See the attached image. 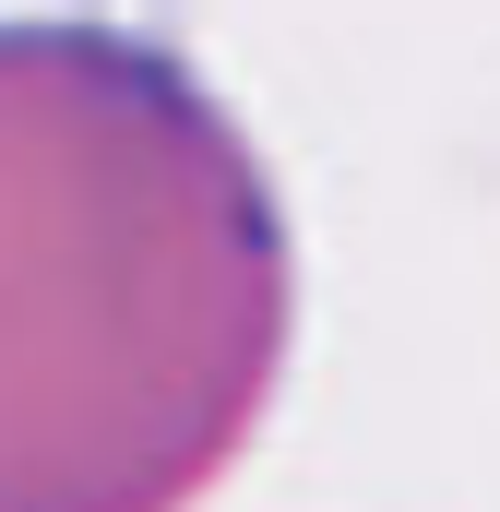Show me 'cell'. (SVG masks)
<instances>
[{"instance_id":"6da1fadb","label":"cell","mask_w":500,"mask_h":512,"mask_svg":"<svg viewBox=\"0 0 500 512\" xmlns=\"http://www.w3.org/2000/svg\"><path fill=\"white\" fill-rule=\"evenodd\" d=\"M239 108L120 24H0V512H191L286 382Z\"/></svg>"}]
</instances>
